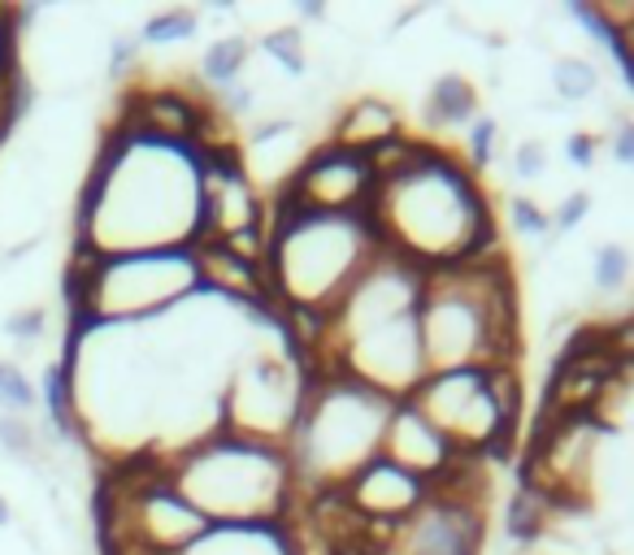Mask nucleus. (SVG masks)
<instances>
[{"label": "nucleus", "instance_id": "obj_1", "mask_svg": "<svg viewBox=\"0 0 634 555\" xmlns=\"http://www.w3.org/2000/svg\"><path fill=\"white\" fill-rule=\"evenodd\" d=\"M174 482L213 525H274L292 521L300 504L287 443H265L222 425H209L174 452Z\"/></svg>", "mask_w": 634, "mask_h": 555}, {"label": "nucleus", "instance_id": "obj_2", "mask_svg": "<svg viewBox=\"0 0 634 555\" xmlns=\"http://www.w3.org/2000/svg\"><path fill=\"white\" fill-rule=\"evenodd\" d=\"M378 244L361 213H305L296 222L269 226L265 282L283 308H321L330 312L348 296L374 260Z\"/></svg>", "mask_w": 634, "mask_h": 555}, {"label": "nucleus", "instance_id": "obj_3", "mask_svg": "<svg viewBox=\"0 0 634 555\" xmlns=\"http://www.w3.org/2000/svg\"><path fill=\"white\" fill-rule=\"evenodd\" d=\"M426 417L461 448L482 455L491 469L509 464L526 430V382L518 364H466L430 369L409 395Z\"/></svg>", "mask_w": 634, "mask_h": 555}, {"label": "nucleus", "instance_id": "obj_4", "mask_svg": "<svg viewBox=\"0 0 634 555\" xmlns=\"http://www.w3.org/2000/svg\"><path fill=\"white\" fill-rule=\"evenodd\" d=\"M391 404L396 400H387L382 391H374L348 373L309 382L305 408L287 439L300 491L321 486V482H348L382 448V425H387Z\"/></svg>", "mask_w": 634, "mask_h": 555}, {"label": "nucleus", "instance_id": "obj_5", "mask_svg": "<svg viewBox=\"0 0 634 555\" xmlns=\"http://www.w3.org/2000/svg\"><path fill=\"white\" fill-rule=\"evenodd\" d=\"M305 395H309V382L300 364L278 348H257L239 360V369L222 387L213 425L253 434L265 443H287L305 408Z\"/></svg>", "mask_w": 634, "mask_h": 555}, {"label": "nucleus", "instance_id": "obj_6", "mask_svg": "<svg viewBox=\"0 0 634 555\" xmlns=\"http://www.w3.org/2000/svg\"><path fill=\"white\" fill-rule=\"evenodd\" d=\"M278 183L314 213H361L374 196L370 156L335 140L314 144Z\"/></svg>", "mask_w": 634, "mask_h": 555}, {"label": "nucleus", "instance_id": "obj_7", "mask_svg": "<svg viewBox=\"0 0 634 555\" xmlns=\"http://www.w3.org/2000/svg\"><path fill=\"white\" fill-rule=\"evenodd\" d=\"M213 530V521L192 504L174 477L140 486L135 495H122V538L149 547L157 555H183L192 543H201Z\"/></svg>", "mask_w": 634, "mask_h": 555}, {"label": "nucleus", "instance_id": "obj_8", "mask_svg": "<svg viewBox=\"0 0 634 555\" xmlns=\"http://www.w3.org/2000/svg\"><path fill=\"white\" fill-rule=\"evenodd\" d=\"M344 486H348V500L357 504V512L370 525H391V530H400L413 512H422L430 504V486L422 477L382 452H374Z\"/></svg>", "mask_w": 634, "mask_h": 555}, {"label": "nucleus", "instance_id": "obj_9", "mask_svg": "<svg viewBox=\"0 0 634 555\" xmlns=\"http://www.w3.org/2000/svg\"><path fill=\"white\" fill-rule=\"evenodd\" d=\"M487 547V507L430 500L400 525V555H482Z\"/></svg>", "mask_w": 634, "mask_h": 555}, {"label": "nucleus", "instance_id": "obj_10", "mask_svg": "<svg viewBox=\"0 0 634 555\" xmlns=\"http://www.w3.org/2000/svg\"><path fill=\"white\" fill-rule=\"evenodd\" d=\"M382 455H391L396 464H405L409 473H418L426 486L461 455V448L426 417L422 408L413 404L409 395L396 400L391 412H387V425H382Z\"/></svg>", "mask_w": 634, "mask_h": 555}, {"label": "nucleus", "instance_id": "obj_11", "mask_svg": "<svg viewBox=\"0 0 634 555\" xmlns=\"http://www.w3.org/2000/svg\"><path fill=\"white\" fill-rule=\"evenodd\" d=\"M396 135H405V113L382 96H357L335 113L326 140H335L344 148L370 152L378 144H387V140H396Z\"/></svg>", "mask_w": 634, "mask_h": 555}, {"label": "nucleus", "instance_id": "obj_12", "mask_svg": "<svg viewBox=\"0 0 634 555\" xmlns=\"http://www.w3.org/2000/svg\"><path fill=\"white\" fill-rule=\"evenodd\" d=\"M183 555H305L300 534L292 521L274 525H213L201 543H192Z\"/></svg>", "mask_w": 634, "mask_h": 555}, {"label": "nucleus", "instance_id": "obj_13", "mask_svg": "<svg viewBox=\"0 0 634 555\" xmlns=\"http://www.w3.org/2000/svg\"><path fill=\"white\" fill-rule=\"evenodd\" d=\"M482 113V96H478L474 79L470 74H439L430 88H426V101H422V122L430 131H466Z\"/></svg>", "mask_w": 634, "mask_h": 555}, {"label": "nucleus", "instance_id": "obj_14", "mask_svg": "<svg viewBox=\"0 0 634 555\" xmlns=\"http://www.w3.org/2000/svg\"><path fill=\"white\" fill-rule=\"evenodd\" d=\"M504 534H509L522 552H534V547L552 534V507L543 504L534 491L518 486V491L509 495V504H504Z\"/></svg>", "mask_w": 634, "mask_h": 555}, {"label": "nucleus", "instance_id": "obj_15", "mask_svg": "<svg viewBox=\"0 0 634 555\" xmlns=\"http://www.w3.org/2000/svg\"><path fill=\"white\" fill-rule=\"evenodd\" d=\"M253 56V44L244 35H222L213 40L205 56H201V83L217 92V88H231V83H244V65Z\"/></svg>", "mask_w": 634, "mask_h": 555}, {"label": "nucleus", "instance_id": "obj_16", "mask_svg": "<svg viewBox=\"0 0 634 555\" xmlns=\"http://www.w3.org/2000/svg\"><path fill=\"white\" fill-rule=\"evenodd\" d=\"M262 52L287 74V79H305L309 74V44H305V27H274L262 35Z\"/></svg>", "mask_w": 634, "mask_h": 555}, {"label": "nucleus", "instance_id": "obj_17", "mask_svg": "<svg viewBox=\"0 0 634 555\" xmlns=\"http://www.w3.org/2000/svg\"><path fill=\"white\" fill-rule=\"evenodd\" d=\"M552 92L561 104H582L600 92V70L586 56H556L552 65Z\"/></svg>", "mask_w": 634, "mask_h": 555}, {"label": "nucleus", "instance_id": "obj_18", "mask_svg": "<svg viewBox=\"0 0 634 555\" xmlns=\"http://www.w3.org/2000/svg\"><path fill=\"white\" fill-rule=\"evenodd\" d=\"M196 27H201V13H192V9H161V13H153L144 22L140 40L144 44H183V40L196 35Z\"/></svg>", "mask_w": 634, "mask_h": 555}, {"label": "nucleus", "instance_id": "obj_19", "mask_svg": "<svg viewBox=\"0 0 634 555\" xmlns=\"http://www.w3.org/2000/svg\"><path fill=\"white\" fill-rule=\"evenodd\" d=\"M495 144H500V122L487 117V113H478L474 122L466 126V144H461L466 165H470L474 174H482V169L495 161Z\"/></svg>", "mask_w": 634, "mask_h": 555}, {"label": "nucleus", "instance_id": "obj_20", "mask_svg": "<svg viewBox=\"0 0 634 555\" xmlns=\"http://www.w3.org/2000/svg\"><path fill=\"white\" fill-rule=\"evenodd\" d=\"M591 274H595V287H600V291H622L634 274V256L626 253L622 244H604V248H595Z\"/></svg>", "mask_w": 634, "mask_h": 555}, {"label": "nucleus", "instance_id": "obj_21", "mask_svg": "<svg viewBox=\"0 0 634 555\" xmlns=\"http://www.w3.org/2000/svg\"><path fill=\"white\" fill-rule=\"evenodd\" d=\"M509 226L526 239H552V213L530 196H513L509 201Z\"/></svg>", "mask_w": 634, "mask_h": 555}, {"label": "nucleus", "instance_id": "obj_22", "mask_svg": "<svg viewBox=\"0 0 634 555\" xmlns=\"http://www.w3.org/2000/svg\"><path fill=\"white\" fill-rule=\"evenodd\" d=\"M0 448L9 455H18V460H31L35 455V430H31V421H18V417H0Z\"/></svg>", "mask_w": 634, "mask_h": 555}, {"label": "nucleus", "instance_id": "obj_23", "mask_svg": "<svg viewBox=\"0 0 634 555\" xmlns=\"http://www.w3.org/2000/svg\"><path fill=\"white\" fill-rule=\"evenodd\" d=\"M513 174H518L522 183L543 178V174H548V144H543V140H522V144L513 148Z\"/></svg>", "mask_w": 634, "mask_h": 555}, {"label": "nucleus", "instance_id": "obj_24", "mask_svg": "<svg viewBox=\"0 0 634 555\" xmlns=\"http://www.w3.org/2000/svg\"><path fill=\"white\" fill-rule=\"evenodd\" d=\"M586 213H591V192H570L565 201L556 204V213H552V235L579 230L582 222H586Z\"/></svg>", "mask_w": 634, "mask_h": 555}, {"label": "nucleus", "instance_id": "obj_25", "mask_svg": "<svg viewBox=\"0 0 634 555\" xmlns=\"http://www.w3.org/2000/svg\"><path fill=\"white\" fill-rule=\"evenodd\" d=\"M0 400L13 408V412H31V408H35V391H31V382H27L13 364H4V369H0Z\"/></svg>", "mask_w": 634, "mask_h": 555}, {"label": "nucleus", "instance_id": "obj_26", "mask_svg": "<svg viewBox=\"0 0 634 555\" xmlns=\"http://www.w3.org/2000/svg\"><path fill=\"white\" fill-rule=\"evenodd\" d=\"M609 144V156L617 161V165H634V117L631 113H613V135L604 140Z\"/></svg>", "mask_w": 634, "mask_h": 555}, {"label": "nucleus", "instance_id": "obj_27", "mask_svg": "<svg viewBox=\"0 0 634 555\" xmlns=\"http://www.w3.org/2000/svg\"><path fill=\"white\" fill-rule=\"evenodd\" d=\"M600 148H604V140L591 135V131H570V135H565V161L579 165V169H591Z\"/></svg>", "mask_w": 634, "mask_h": 555}, {"label": "nucleus", "instance_id": "obj_28", "mask_svg": "<svg viewBox=\"0 0 634 555\" xmlns=\"http://www.w3.org/2000/svg\"><path fill=\"white\" fill-rule=\"evenodd\" d=\"M140 35H117L113 44H109V74L113 79H126L131 70H135V61H140Z\"/></svg>", "mask_w": 634, "mask_h": 555}, {"label": "nucleus", "instance_id": "obj_29", "mask_svg": "<svg viewBox=\"0 0 634 555\" xmlns=\"http://www.w3.org/2000/svg\"><path fill=\"white\" fill-rule=\"evenodd\" d=\"M44 326H49V321H44V312H40V308L13 312V317L4 321V330H9L13 339H22V343H27V339H40V335H44Z\"/></svg>", "mask_w": 634, "mask_h": 555}, {"label": "nucleus", "instance_id": "obj_30", "mask_svg": "<svg viewBox=\"0 0 634 555\" xmlns=\"http://www.w3.org/2000/svg\"><path fill=\"white\" fill-rule=\"evenodd\" d=\"M300 22H326V4L305 0V4H300Z\"/></svg>", "mask_w": 634, "mask_h": 555}, {"label": "nucleus", "instance_id": "obj_31", "mask_svg": "<svg viewBox=\"0 0 634 555\" xmlns=\"http://www.w3.org/2000/svg\"><path fill=\"white\" fill-rule=\"evenodd\" d=\"M0 525H9V504L0 500Z\"/></svg>", "mask_w": 634, "mask_h": 555}, {"label": "nucleus", "instance_id": "obj_32", "mask_svg": "<svg viewBox=\"0 0 634 555\" xmlns=\"http://www.w3.org/2000/svg\"><path fill=\"white\" fill-rule=\"evenodd\" d=\"M0 369H4V364H0Z\"/></svg>", "mask_w": 634, "mask_h": 555}]
</instances>
